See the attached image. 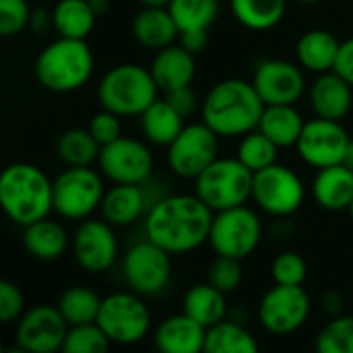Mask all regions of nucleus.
Listing matches in <instances>:
<instances>
[{"label": "nucleus", "instance_id": "obj_1", "mask_svg": "<svg viewBox=\"0 0 353 353\" xmlns=\"http://www.w3.org/2000/svg\"><path fill=\"white\" fill-rule=\"evenodd\" d=\"M213 211L192 194H163L145 215V238L174 254H190L209 244Z\"/></svg>", "mask_w": 353, "mask_h": 353}, {"label": "nucleus", "instance_id": "obj_2", "mask_svg": "<svg viewBox=\"0 0 353 353\" xmlns=\"http://www.w3.org/2000/svg\"><path fill=\"white\" fill-rule=\"evenodd\" d=\"M265 103L252 83L223 79L215 83L201 103L203 122L219 139H242L259 128Z\"/></svg>", "mask_w": 353, "mask_h": 353}, {"label": "nucleus", "instance_id": "obj_3", "mask_svg": "<svg viewBox=\"0 0 353 353\" xmlns=\"http://www.w3.org/2000/svg\"><path fill=\"white\" fill-rule=\"evenodd\" d=\"M0 205L21 228L41 221L54 213V180L33 163H10L0 174Z\"/></svg>", "mask_w": 353, "mask_h": 353}, {"label": "nucleus", "instance_id": "obj_4", "mask_svg": "<svg viewBox=\"0 0 353 353\" xmlns=\"http://www.w3.org/2000/svg\"><path fill=\"white\" fill-rule=\"evenodd\" d=\"M93 64L95 60L87 39L58 37L37 54L33 72L43 89L54 93H72L89 83Z\"/></svg>", "mask_w": 353, "mask_h": 353}, {"label": "nucleus", "instance_id": "obj_5", "mask_svg": "<svg viewBox=\"0 0 353 353\" xmlns=\"http://www.w3.org/2000/svg\"><path fill=\"white\" fill-rule=\"evenodd\" d=\"M159 87L149 70L134 62L112 66L97 85V101L120 118L141 116L159 97Z\"/></svg>", "mask_w": 353, "mask_h": 353}, {"label": "nucleus", "instance_id": "obj_6", "mask_svg": "<svg viewBox=\"0 0 353 353\" xmlns=\"http://www.w3.org/2000/svg\"><path fill=\"white\" fill-rule=\"evenodd\" d=\"M254 174L238 157H217L196 180L194 194L213 211L242 207L252 199Z\"/></svg>", "mask_w": 353, "mask_h": 353}, {"label": "nucleus", "instance_id": "obj_7", "mask_svg": "<svg viewBox=\"0 0 353 353\" xmlns=\"http://www.w3.org/2000/svg\"><path fill=\"white\" fill-rule=\"evenodd\" d=\"M151 310L143 296L134 292H114L101 300L97 327L112 345H137L151 331Z\"/></svg>", "mask_w": 353, "mask_h": 353}, {"label": "nucleus", "instance_id": "obj_8", "mask_svg": "<svg viewBox=\"0 0 353 353\" xmlns=\"http://www.w3.org/2000/svg\"><path fill=\"white\" fill-rule=\"evenodd\" d=\"M105 196L101 172L89 168H64L54 178V213L66 221H85Z\"/></svg>", "mask_w": 353, "mask_h": 353}, {"label": "nucleus", "instance_id": "obj_9", "mask_svg": "<svg viewBox=\"0 0 353 353\" xmlns=\"http://www.w3.org/2000/svg\"><path fill=\"white\" fill-rule=\"evenodd\" d=\"M263 240L261 215L248 205L225 209L213 215L209 246L217 256L236 261L248 259Z\"/></svg>", "mask_w": 353, "mask_h": 353}, {"label": "nucleus", "instance_id": "obj_10", "mask_svg": "<svg viewBox=\"0 0 353 353\" xmlns=\"http://www.w3.org/2000/svg\"><path fill=\"white\" fill-rule=\"evenodd\" d=\"M172 254L143 238L134 242L122 256V277L130 292L153 298L168 290L172 281Z\"/></svg>", "mask_w": 353, "mask_h": 353}, {"label": "nucleus", "instance_id": "obj_11", "mask_svg": "<svg viewBox=\"0 0 353 353\" xmlns=\"http://www.w3.org/2000/svg\"><path fill=\"white\" fill-rule=\"evenodd\" d=\"M306 199V186L302 178L288 165L275 163L254 174L252 201L254 205L277 219L292 217L300 211Z\"/></svg>", "mask_w": 353, "mask_h": 353}, {"label": "nucleus", "instance_id": "obj_12", "mask_svg": "<svg viewBox=\"0 0 353 353\" xmlns=\"http://www.w3.org/2000/svg\"><path fill=\"white\" fill-rule=\"evenodd\" d=\"M312 312V300L304 285H273L259 302L256 316L261 327L277 337L300 331Z\"/></svg>", "mask_w": 353, "mask_h": 353}, {"label": "nucleus", "instance_id": "obj_13", "mask_svg": "<svg viewBox=\"0 0 353 353\" xmlns=\"http://www.w3.org/2000/svg\"><path fill=\"white\" fill-rule=\"evenodd\" d=\"M97 165L112 184H147L151 182L155 161L147 141L120 137L101 147Z\"/></svg>", "mask_w": 353, "mask_h": 353}, {"label": "nucleus", "instance_id": "obj_14", "mask_svg": "<svg viewBox=\"0 0 353 353\" xmlns=\"http://www.w3.org/2000/svg\"><path fill=\"white\" fill-rule=\"evenodd\" d=\"M219 157V137L205 124H186L168 147V165L182 180H196Z\"/></svg>", "mask_w": 353, "mask_h": 353}, {"label": "nucleus", "instance_id": "obj_15", "mask_svg": "<svg viewBox=\"0 0 353 353\" xmlns=\"http://www.w3.org/2000/svg\"><path fill=\"white\" fill-rule=\"evenodd\" d=\"M77 265L87 273H105L118 261V236L116 228L105 219H85L72 234L70 242Z\"/></svg>", "mask_w": 353, "mask_h": 353}, {"label": "nucleus", "instance_id": "obj_16", "mask_svg": "<svg viewBox=\"0 0 353 353\" xmlns=\"http://www.w3.org/2000/svg\"><path fill=\"white\" fill-rule=\"evenodd\" d=\"M350 141L352 137L341 122L314 116L306 122L296 149L306 165L314 170H325L343 163Z\"/></svg>", "mask_w": 353, "mask_h": 353}, {"label": "nucleus", "instance_id": "obj_17", "mask_svg": "<svg viewBox=\"0 0 353 353\" xmlns=\"http://www.w3.org/2000/svg\"><path fill=\"white\" fill-rule=\"evenodd\" d=\"M68 329L58 306L37 304L17 321L14 343L29 353H60Z\"/></svg>", "mask_w": 353, "mask_h": 353}, {"label": "nucleus", "instance_id": "obj_18", "mask_svg": "<svg viewBox=\"0 0 353 353\" xmlns=\"http://www.w3.org/2000/svg\"><path fill=\"white\" fill-rule=\"evenodd\" d=\"M250 83L265 105H296L306 91L302 66L281 58L261 60Z\"/></svg>", "mask_w": 353, "mask_h": 353}, {"label": "nucleus", "instance_id": "obj_19", "mask_svg": "<svg viewBox=\"0 0 353 353\" xmlns=\"http://www.w3.org/2000/svg\"><path fill=\"white\" fill-rule=\"evenodd\" d=\"M163 194H155L151 184H112L101 201V219L114 228H128L145 219L149 209Z\"/></svg>", "mask_w": 353, "mask_h": 353}, {"label": "nucleus", "instance_id": "obj_20", "mask_svg": "<svg viewBox=\"0 0 353 353\" xmlns=\"http://www.w3.org/2000/svg\"><path fill=\"white\" fill-rule=\"evenodd\" d=\"M308 103L316 118L341 122L353 105V87L335 70L316 74L308 89Z\"/></svg>", "mask_w": 353, "mask_h": 353}, {"label": "nucleus", "instance_id": "obj_21", "mask_svg": "<svg viewBox=\"0 0 353 353\" xmlns=\"http://www.w3.org/2000/svg\"><path fill=\"white\" fill-rule=\"evenodd\" d=\"M207 329L184 312L163 319L153 331L157 353H203Z\"/></svg>", "mask_w": 353, "mask_h": 353}, {"label": "nucleus", "instance_id": "obj_22", "mask_svg": "<svg viewBox=\"0 0 353 353\" xmlns=\"http://www.w3.org/2000/svg\"><path fill=\"white\" fill-rule=\"evenodd\" d=\"M149 70L163 93H172L182 87H190L194 74H196V60L194 54L184 50L180 43L168 46L159 52H155Z\"/></svg>", "mask_w": 353, "mask_h": 353}, {"label": "nucleus", "instance_id": "obj_23", "mask_svg": "<svg viewBox=\"0 0 353 353\" xmlns=\"http://www.w3.org/2000/svg\"><path fill=\"white\" fill-rule=\"evenodd\" d=\"M130 31L139 46L153 52L174 46V41L180 37V29L170 8H159V6H143L134 14Z\"/></svg>", "mask_w": 353, "mask_h": 353}, {"label": "nucleus", "instance_id": "obj_24", "mask_svg": "<svg viewBox=\"0 0 353 353\" xmlns=\"http://www.w3.org/2000/svg\"><path fill=\"white\" fill-rule=\"evenodd\" d=\"M72 238L66 228L56 219H41L23 228V246L29 256L41 263H54L66 254Z\"/></svg>", "mask_w": 353, "mask_h": 353}, {"label": "nucleus", "instance_id": "obj_25", "mask_svg": "<svg viewBox=\"0 0 353 353\" xmlns=\"http://www.w3.org/2000/svg\"><path fill=\"white\" fill-rule=\"evenodd\" d=\"M312 196L325 211H350L353 201V172L343 163L316 170L312 180Z\"/></svg>", "mask_w": 353, "mask_h": 353}, {"label": "nucleus", "instance_id": "obj_26", "mask_svg": "<svg viewBox=\"0 0 353 353\" xmlns=\"http://www.w3.org/2000/svg\"><path fill=\"white\" fill-rule=\"evenodd\" d=\"M339 48L341 41L335 37V33L327 29H310L302 33V37L298 39L296 58L304 70L312 74H325L335 70Z\"/></svg>", "mask_w": 353, "mask_h": 353}, {"label": "nucleus", "instance_id": "obj_27", "mask_svg": "<svg viewBox=\"0 0 353 353\" xmlns=\"http://www.w3.org/2000/svg\"><path fill=\"white\" fill-rule=\"evenodd\" d=\"M182 312L207 331L228 321V296L209 281L192 285L182 300Z\"/></svg>", "mask_w": 353, "mask_h": 353}, {"label": "nucleus", "instance_id": "obj_28", "mask_svg": "<svg viewBox=\"0 0 353 353\" xmlns=\"http://www.w3.org/2000/svg\"><path fill=\"white\" fill-rule=\"evenodd\" d=\"M139 120H141L143 139L149 145L165 147V149L176 141V137L186 126L184 118L170 105L168 99H157L151 108H147L139 116Z\"/></svg>", "mask_w": 353, "mask_h": 353}, {"label": "nucleus", "instance_id": "obj_29", "mask_svg": "<svg viewBox=\"0 0 353 353\" xmlns=\"http://www.w3.org/2000/svg\"><path fill=\"white\" fill-rule=\"evenodd\" d=\"M304 126L306 120L296 110V105H265V112L259 122V130L279 149L296 147Z\"/></svg>", "mask_w": 353, "mask_h": 353}, {"label": "nucleus", "instance_id": "obj_30", "mask_svg": "<svg viewBox=\"0 0 353 353\" xmlns=\"http://www.w3.org/2000/svg\"><path fill=\"white\" fill-rule=\"evenodd\" d=\"M52 17L58 37L68 39H87L97 21L89 0H58L52 8Z\"/></svg>", "mask_w": 353, "mask_h": 353}, {"label": "nucleus", "instance_id": "obj_31", "mask_svg": "<svg viewBox=\"0 0 353 353\" xmlns=\"http://www.w3.org/2000/svg\"><path fill=\"white\" fill-rule=\"evenodd\" d=\"M234 19L250 31L277 27L288 10V0H230Z\"/></svg>", "mask_w": 353, "mask_h": 353}, {"label": "nucleus", "instance_id": "obj_32", "mask_svg": "<svg viewBox=\"0 0 353 353\" xmlns=\"http://www.w3.org/2000/svg\"><path fill=\"white\" fill-rule=\"evenodd\" d=\"M101 300L95 290L87 285H72L66 288L58 298V310L68 323V327H83L95 325L101 308Z\"/></svg>", "mask_w": 353, "mask_h": 353}, {"label": "nucleus", "instance_id": "obj_33", "mask_svg": "<svg viewBox=\"0 0 353 353\" xmlns=\"http://www.w3.org/2000/svg\"><path fill=\"white\" fill-rule=\"evenodd\" d=\"M203 353H261V345L252 331L228 319L207 331Z\"/></svg>", "mask_w": 353, "mask_h": 353}, {"label": "nucleus", "instance_id": "obj_34", "mask_svg": "<svg viewBox=\"0 0 353 353\" xmlns=\"http://www.w3.org/2000/svg\"><path fill=\"white\" fill-rule=\"evenodd\" d=\"M101 145L93 139L89 128H68L56 143L58 159L66 168H89L99 159Z\"/></svg>", "mask_w": 353, "mask_h": 353}, {"label": "nucleus", "instance_id": "obj_35", "mask_svg": "<svg viewBox=\"0 0 353 353\" xmlns=\"http://www.w3.org/2000/svg\"><path fill=\"white\" fill-rule=\"evenodd\" d=\"M168 8L180 33L209 31L219 17V0H172Z\"/></svg>", "mask_w": 353, "mask_h": 353}, {"label": "nucleus", "instance_id": "obj_36", "mask_svg": "<svg viewBox=\"0 0 353 353\" xmlns=\"http://www.w3.org/2000/svg\"><path fill=\"white\" fill-rule=\"evenodd\" d=\"M277 155H279V147L256 128L240 139L236 157L242 161V165H246L252 174H256L275 165Z\"/></svg>", "mask_w": 353, "mask_h": 353}, {"label": "nucleus", "instance_id": "obj_37", "mask_svg": "<svg viewBox=\"0 0 353 353\" xmlns=\"http://www.w3.org/2000/svg\"><path fill=\"white\" fill-rule=\"evenodd\" d=\"M316 353H353V314L333 316L316 335Z\"/></svg>", "mask_w": 353, "mask_h": 353}, {"label": "nucleus", "instance_id": "obj_38", "mask_svg": "<svg viewBox=\"0 0 353 353\" xmlns=\"http://www.w3.org/2000/svg\"><path fill=\"white\" fill-rule=\"evenodd\" d=\"M112 341L97 325L70 327L60 353H110Z\"/></svg>", "mask_w": 353, "mask_h": 353}, {"label": "nucleus", "instance_id": "obj_39", "mask_svg": "<svg viewBox=\"0 0 353 353\" xmlns=\"http://www.w3.org/2000/svg\"><path fill=\"white\" fill-rule=\"evenodd\" d=\"M242 279H244L242 261H236V259L215 256L207 269V281L225 296L238 292L242 285Z\"/></svg>", "mask_w": 353, "mask_h": 353}, {"label": "nucleus", "instance_id": "obj_40", "mask_svg": "<svg viewBox=\"0 0 353 353\" xmlns=\"http://www.w3.org/2000/svg\"><path fill=\"white\" fill-rule=\"evenodd\" d=\"M271 277L275 285H304L308 277V265L300 252H279L271 263Z\"/></svg>", "mask_w": 353, "mask_h": 353}, {"label": "nucleus", "instance_id": "obj_41", "mask_svg": "<svg viewBox=\"0 0 353 353\" xmlns=\"http://www.w3.org/2000/svg\"><path fill=\"white\" fill-rule=\"evenodd\" d=\"M31 10L27 0H0V35L14 37L27 29Z\"/></svg>", "mask_w": 353, "mask_h": 353}, {"label": "nucleus", "instance_id": "obj_42", "mask_svg": "<svg viewBox=\"0 0 353 353\" xmlns=\"http://www.w3.org/2000/svg\"><path fill=\"white\" fill-rule=\"evenodd\" d=\"M25 296L21 288L8 279L0 281V323L10 325L17 323L25 314Z\"/></svg>", "mask_w": 353, "mask_h": 353}, {"label": "nucleus", "instance_id": "obj_43", "mask_svg": "<svg viewBox=\"0 0 353 353\" xmlns=\"http://www.w3.org/2000/svg\"><path fill=\"white\" fill-rule=\"evenodd\" d=\"M89 132L93 134V139L103 147V145H110L114 143L116 139L122 137V122H120V116H116L114 112H108V110H99L97 114L91 116L89 120Z\"/></svg>", "mask_w": 353, "mask_h": 353}, {"label": "nucleus", "instance_id": "obj_44", "mask_svg": "<svg viewBox=\"0 0 353 353\" xmlns=\"http://www.w3.org/2000/svg\"><path fill=\"white\" fill-rule=\"evenodd\" d=\"M165 99L182 118H188L199 110V99H196V93L192 91V87H182L172 93H165Z\"/></svg>", "mask_w": 353, "mask_h": 353}, {"label": "nucleus", "instance_id": "obj_45", "mask_svg": "<svg viewBox=\"0 0 353 353\" xmlns=\"http://www.w3.org/2000/svg\"><path fill=\"white\" fill-rule=\"evenodd\" d=\"M335 72L353 87V37H347L345 41H341L339 56L335 62Z\"/></svg>", "mask_w": 353, "mask_h": 353}, {"label": "nucleus", "instance_id": "obj_46", "mask_svg": "<svg viewBox=\"0 0 353 353\" xmlns=\"http://www.w3.org/2000/svg\"><path fill=\"white\" fill-rule=\"evenodd\" d=\"M180 46L196 56V54L207 50V46H209V31H186V33H180Z\"/></svg>", "mask_w": 353, "mask_h": 353}, {"label": "nucleus", "instance_id": "obj_47", "mask_svg": "<svg viewBox=\"0 0 353 353\" xmlns=\"http://www.w3.org/2000/svg\"><path fill=\"white\" fill-rule=\"evenodd\" d=\"M50 27L54 29V17H52V10L43 8V6H37L31 10V19H29V29L37 35H46L50 31Z\"/></svg>", "mask_w": 353, "mask_h": 353}, {"label": "nucleus", "instance_id": "obj_48", "mask_svg": "<svg viewBox=\"0 0 353 353\" xmlns=\"http://www.w3.org/2000/svg\"><path fill=\"white\" fill-rule=\"evenodd\" d=\"M321 306H323V310H325L327 314H331V319L343 314V298H341V294H339L337 290H327V292L323 294Z\"/></svg>", "mask_w": 353, "mask_h": 353}, {"label": "nucleus", "instance_id": "obj_49", "mask_svg": "<svg viewBox=\"0 0 353 353\" xmlns=\"http://www.w3.org/2000/svg\"><path fill=\"white\" fill-rule=\"evenodd\" d=\"M89 4L97 17H103L110 10V0H89Z\"/></svg>", "mask_w": 353, "mask_h": 353}, {"label": "nucleus", "instance_id": "obj_50", "mask_svg": "<svg viewBox=\"0 0 353 353\" xmlns=\"http://www.w3.org/2000/svg\"><path fill=\"white\" fill-rule=\"evenodd\" d=\"M143 6H159V8H168L172 4V0H139Z\"/></svg>", "mask_w": 353, "mask_h": 353}, {"label": "nucleus", "instance_id": "obj_51", "mask_svg": "<svg viewBox=\"0 0 353 353\" xmlns=\"http://www.w3.org/2000/svg\"><path fill=\"white\" fill-rule=\"evenodd\" d=\"M343 165H347L353 172V139L347 145V151H345V157H343Z\"/></svg>", "mask_w": 353, "mask_h": 353}, {"label": "nucleus", "instance_id": "obj_52", "mask_svg": "<svg viewBox=\"0 0 353 353\" xmlns=\"http://www.w3.org/2000/svg\"><path fill=\"white\" fill-rule=\"evenodd\" d=\"M2 353H29V352H27V350H23L21 345H17V343H14V345L6 347V350H4V352H2Z\"/></svg>", "mask_w": 353, "mask_h": 353}, {"label": "nucleus", "instance_id": "obj_53", "mask_svg": "<svg viewBox=\"0 0 353 353\" xmlns=\"http://www.w3.org/2000/svg\"><path fill=\"white\" fill-rule=\"evenodd\" d=\"M294 2H298V4H304V6H310V4H319L321 0H294Z\"/></svg>", "mask_w": 353, "mask_h": 353}, {"label": "nucleus", "instance_id": "obj_54", "mask_svg": "<svg viewBox=\"0 0 353 353\" xmlns=\"http://www.w3.org/2000/svg\"><path fill=\"white\" fill-rule=\"evenodd\" d=\"M350 215H352V221H353V201H352V207H350Z\"/></svg>", "mask_w": 353, "mask_h": 353}]
</instances>
